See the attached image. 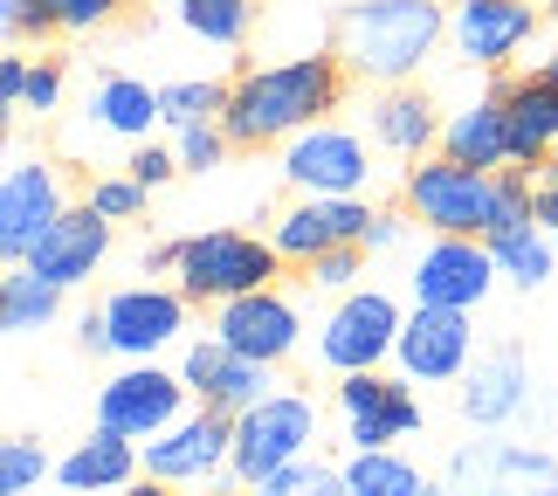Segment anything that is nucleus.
<instances>
[{
    "label": "nucleus",
    "mask_w": 558,
    "mask_h": 496,
    "mask_svg": "<svg viewBox=\"0 0 558 496\" xmlns=\"http://www.w3.org/2000/svg\"><path fill=\"white\" fill-rule=\"evenodd\" d=\"M338 97H345V62L304 49V56H283V62L234 76L228 104H221V132L234 145H283L325 111H338Z\"/></svg>",
    "instance_id": "obj_1"
},
{
    "label": "nucleus",
    "mask_w": 558,
    "mask_h": 496,
    "mask_svg": "<svg viewBox=\"0 0 558 496\" xmlns=\"http://www.w3.org/2000/svg\"><path fill=\"white\" fill-rule=\"evenodd\" d=\"M441 35L448 21L435 0H352L338 14V62L366 83H407Z\"/></svg>",
    "instance_id": "obj_2"
},
{
    "label": "nucleus",
    "mask_w": 558,
    "mask_h": 496,
    "mask_svg": "<svg viewBox=\"0 0 558 496\" xmlns=\"http://www.w3.org/2000/svg\"><path fill=\"white\" fill-rule=\"evenodd\" d=\"M400 193H407V214L435 234H483L489 242V228H497V172L462 166L448 153L407 166Z\"/></svg>",
    "instance_id": "obj_3"
},
{
    "label": "nucleus",
    "mask_w": 558,
    "mask_h": 496,
    "mask_svg": "<svg viewBox=\"0 0 558 496\" xmlns=\"http://www.w3.org/2000/svg\"><path fill=\"white\" fill-rule=\"evenodd\" d=\"M317 427H325L317 400L276 386L269 400H255L248 414H234V462H228V476L248 489V483L276 476L283 462H304L311 448H317Z\"/></svg>",
    "instance_id": "obj_4"
},
{
    "label": "nucleus",
    "mask_w": 558,
    "mask_h": 496,
    "mask_svg": "<svg viewBox=\"0 0 558 496\" xmlns=\"http://www.w3.org/2000/svg\"><path fill=\"white\" fill-rule=\"evenodd\" d=\"M276 269H283V255H276V242H263V234H242V228H207L193 234V242H180V290L193 297V304H228V297H248L276 283Z\"/></svg>",
    "instance_id": "obj_5"
},
{
    "label": "nucleus",
    "mask_w": 558,
    "mask_h": 496,
    "mask_svg": "<svg viewBox=\"0 0 558 496\" xmlns=\"http://www.w3.org/2000/svg\"><path fill=\"white\" fill-rule=\"evenodd\" d=\"M400 325H407V311L393 297L359 283L325 311V325H317V359H325L331 373H379V365L393 359V344H400Z\"/></svg>",
    "instance_id": "obj_6"
},
{
    "label": "nucleus",
    "mask_w": 558,
    "mask_h": 496,
    "mask_svg": "<svg viewBox=\"0 0 558 496\" xmlns=\"http://www.w3.org/2000/svg\"><path fill=\"white\" fill-rule=\"evenodd\" d=\"M441 483L456 496H558V456H545L531 441L483 435V441H462L448 456Z\"/></svg>",
    "instance_id": "obj_7"
},
{
    "label": "nucleus",
    "mask_w": 558,
    "mask_h": 496,
    "mask_svg": "<svg viewBox=\"0 0 558 496\" xmlns=\"http://www.w3.org/2000/svg\"><path fill=\"white\" fill-rule=\"evenodd\" d=\"M186 400H193L186 373H166L153 359H132L118 379L97 386V421L118 427V435H132V441H153L186 414Z\"/></svg>",
    "instance_id": "obj_8"
},
{
    "label": "nucleus",
    "mask_w": 558,
    "mask_h": 496,
    "mask_svg": "<svg viewBox=\"0 0 558 496\" xmlns=\"http://www.w3.org/2000/svg\"><path fill=\"white\" fill-rule=\"evenodd\" d=\"M373 201L366 193H296V201L269 221V242L283 263H311L325 249H345V242H366L373 228Z\"/></svg>",
    "instance_id": "obj_9"
},
{
    "label": "nucleus",
    "mask_w": 558,
    "mask_h": 496,
    "mask_svg": "<svg viewBox=\"0 0 558 496\" xmlns=\"http://www.w3.org/2000/svg\"><path fill=\"white\" fill-rule=\"evenodd\" d=\"M504 283L497 249L483 234H435L414 255V304H448V311H476L489 290Z\"/></svg>",
    "instance_id": "obj_10"
},
{
    "label": "nucleus",
    "mask_w": 558,
    "mask_h": 496,
    "mask_svg": "<svg viewBox=\"0 0 558 496\" xmlns=\"http://www.w3.org/2000/svg\"><path fill=\"white\" fill-rule=\"evenodd\" d=\"M469 359H476V325H469V311H448V304H414L407 311L400 344H393L400 379L448 386V379L469 373Z\"/></svg>",
    "instance_id": "obj_11"
},
{
    "label": "nucleus",
    "mask_w": 558,
    "mask_h": 496,
    "mask_svg": "<svg viewBox=\"0 0 558 496\" xmlns=\"http://www.w3.org/2000/svg\"><path fill=\"white\" fill-rule=\"evenodd\" d=\"M228 462H234V414H221V407H193L166 435L145 441V476L159 483H221Z\"/></svg>",
    "instance_id": "obj_12"
},
{
    "label": "nucleus",
    "mask_w": 558,
    "mask_h": 496,
    "mask_svg": "<svg viewBox=\"0 0 558 496\" xmlns=\"http://www.w3.org/2000/svg\"><path fill=\"white\" fill-rule=\"evenodd\" d=\"M62 214H70L62 172L49 159H8V172H0V255H8V263H28L35 242Z\"/></svg>",
    "instance_id": "obj_13"
},
{
    "label": "nucleus",
    "mask_w": 558,
    "mask_h": 496,
    "mask_svg": "<svg viewBox=\"0 0 558 496\" xmlns=\"http://www.w3.org/2000/svg\"><path fill=\"white\" fill-rule=\"evenodd\" d=\"M338 421H345V441H352V448H393V441H407V435H421L414 379L338 373Z\"/></svg>",
    "instance_id": "obj_14"
},
{
    "label": "nucleus",
    "mask_w": 558,
    "mask_h": 496,
    "mask_svg": "<svg viewBox=\"0 0 558 496\" xmlns=\"http://www.w3.org/2000/svg\"><path fill=\"white\" fill-rule=\"evenodd\" d=\"M283 180L296 193H366L373 186V159L366 138L345 124H304L296 138H283Z\"/></svg>",
    "instance_id": "obj_15"
},
{
    "label": "nucleus",
    "mask_w": 558,
    "mask_h": 496,
    "mask_svg": "<svg viewBox=\"0 0 558 496\" xmlns=\"http://www.w3.org/2000/svg\"><path fill=\"white\" fill-rule=\"evenodd\" d=\"M186 304H193L186 290H159V283H132V290L104 297L97 304L104 344H111L118 359H153L186 331Z\"/></svg>",
    "instance_id": "obj_16"
},
{
    "label": "nucleus",
    "mask_w": 558,
    "mask_h": 496,
    "mask_svg": "<svg viewBox=\"0 0 558 496\" xmlns=\"http://www.w3.org/2000/svg\"><path fill=\"white\" fill-rule=\"evenodd\" d=\"M456 407L476 435H504L531 414V365L518 344H497V352L469 359V373L456 379Z\"/></svg>",
    "instance_id": "obj_17"
},
{
    "label": "nucleus",
    "mask_w": 558,
    "mask_h": 496,
    "mask_svg": "<svg viewBox=\"0 0 558 496\" xmlns=\"http://www.w3.org/2000/svg\"><path fill=\"white\" fill-rule=\"evenodd\" d=\"M180 373H186V386H193V400H201V407H221V414H248L255 400H269V394H276V365L248 359V352H234L228 338H201V344H186Z\"/></svg>",
    "instance_id": "obj_18"
},
{
    "label": "nucleus",
    "mask_w": 558,
    "mask_h": 496,
    "mask_svg": "<svg viewBox=\"0 0 558 496\" xmlns=\"http://www.w3.org/2000/svg\"><path fill=\"white\" fill-rule=\"evenodd\" d=\"M214 338H228L234 352L263 359V365H283L296 352V338H304V317L296 304L276 283L248 290V297H228V304H214Z\"/></svg>",
    "instance_id": "obj_19"
},
{
    "label": "nucleus",
    "mask_w": 558,
    "mask_h": 496,
    "mask_svg": "<svg viewBox=\"0 0 558 496\" xmlns=\"http://www.w3.org/2000/svg\"><path fill=\"white\" fill-rule=\"evenodd\" d=\"M531 28H538L531 0H456V21H448L456 56L476 62V70H504V62L531 41Z\"/></svg>",
    "instance_id": "obj_20"
},
{
    "label": "nucleus",
    "mask_w": 558,
    "mask_h": 496,
    "mask_svg": "<svg viewBox=\"0 0 558 496\" xmlns=\"http://www.w3.org/2000/svg\"><path fill=\"white\" fill-rule=\"evenodd\" d=\"M104 255H111V221H104V214H97L90 201H83V207H70V214H62V221H56V228L35 242L28 269L70 290V283H90Z\"/></svg>",
    "instance_id": "obj_21"
},
{
    "label": "nucleus",
    "mask_w": 558,
    "mask_h": 496,
    "mask_svg": "<svg viewBox=\"0 0 558 496\" xmlns=\"http://www.w3.org/2000/svg\"><path fill=\"white\" fill-rule=\"evenodd\" d=\"M497 97H504V111H510V145H518V166L538 172L558 153V76L551 70L504 76Z\"/></svg>",
    "instance_id": "obj_22"
},
{
    "label": "nucleus",
    "mask_w": 558,
    "mask_h": 496,
    "mask_svg": "<svg viewBox=\"0 0 558 496\" xmlns=\"http://www.w3.org/2000/svg\"><path fill=\"white\" fill-rule=\"evenodd\" d=\"M441 153H448V159H462V166H483V172L518 166L504 97L489 90V97H476V104H462V111H448V124H441Z\"/></svg>",
    "instance_id": "obj_23"
},
{
    "label": "nucleus",
    "mask_w": 558,
    "mask_h": 496,
    "mask_svg": "<svg viewBox=\"0 0 558 496\" xmlns=\"http://www.w3.org/2000/svg\"><path fill=\"white\" fill-rule=\"evenodd\" d=\"M138 448L145 441H132V435H118V427H90V441H76L70 456L56 462V483L70 489V496H90V489H124V483H138Z\"/></svg>",
    "instance_id": "obj_24"
},
{
    "label": "nucleus",
    "mask_w": 558,
    "mask_h": 496,
    "mask_svg": "<svg viewBox=\"0 0 558 496\" xmlns=\"http://www.w3.org/2000/svg\"><path fill=\"white\" fill-rule=\"evenodd\" d=\"M441 124L448 118H435L427 90H407V83H386V97L373 104V138L386 145V153H400V159L441 153Z\"/></svg>",
    "instance_id": "obj_25"
},
{
    "label": "nucleus",
    "mask_w": 558,
    "mask_h": 496,
    "mask_svg": "<svg viewBox=\"0 0 558 496\" xmlns=\"http://www.w3.org/2000/svg\"><path fill=\"white\" fill-rule=\"evenodd\" d=\"M90 124H97V132H111V138L145 145V138H153V124H166L159 90H153V83H138V76H104L97 97H90Z\"/></svg>",
    "instance_id": "obj_26"
},
{
    "label": "nucleus",
    "mask_w": 558,
    "mask_h": 496,
    "mask_svg": "<svg viewBox=\"0 0 558 496\" xmlns=\"http://www.w3.org/2000/svg\"><path fill=\"white\" fill-rule=\"evenodd\" d=\"M56 311H62V283L35 276L28 263H8V276H0V325H8V338L56 325Z\"/></svg>",
    "instance_id": "obj_27"
},
{
    "label": "nucleus",
    "mask_w": 558,
    "mask_h": 496,
    "mask_svg": "<svg viewBox=\"0 0 558 496\" xmlns=\"http://www.w3.org/2000/svg\"><path fill=\"white\" fill-rule=\"evenodd\" d=\"M497 269H504V283H518V290H538L551 283V269H558V234L538 228V221H524V228H510L497 234Z\"/></svg>",
    "instance_id": "obj_28"
},
{
    "label": "nucleus",
    "mask_w": 558,
    "mask_h": 496,
    "mask_svg": "<svg viewBox=\"0 0 558 496\" xmlns=\"http://www.w3.org/2000/svg\"><path fill=\"white\" fill-rule=\"evenodd\" d=\"M345 489H352V496H421L427 476L400 456V448H352Z\"/></svg>",
    "instance_id": "obj_29"
},
{
    "label": "nucleus",
    "mask_w": 558,
    "mask_h": 496,
    "mask_svg": "<svg viewBox=\"0 0 558 496\" xmlns=\"http://www.w3.org/2000/svg\"><path fill=\"white\" fill-rule=\"evenodd\" d=\"M173 8H180V28L193 41H214V49L248 41V21H255V0H173Z\"/></svg>",
    "instance_id": "obj_30"
},
{
    "label": "nucleus",
    "mask_w": 558,
    "mask_h": 496,
    "mask_svg": "<svg viewBox=\"0 0 558 496\" xmlns=\"http://www.w3.org/2000/svg\"><path fill=\"white\" fill-rule=\"evenodd\" d=\"M221 104H228V83H214V76H186V83H159V111L166 124H207V118H221Z\"/></svg>",
    "instance_id": "obj_31"
},
{
    "label": "nucleus",
    "mask_w": 558,
    "mask_h": 496,
    "mask_svg": "<svg viewBox=\"0 0 558 496\" xmlns=\"http://www.w3.org/2000/svg\"><path fill=\"white\" fill-rule=\"evenodd\" d=\"M41 476H49V456H41L35 435H8V441H0V496H28Z\"/></svg>",
    "instance_id": "obj_32"
},
{
    "label": "nucleus",
    "mask_w": 558,
    "mask_h": 496,
    "mask_svg": "<svg viewBox=\"0 0 558 496\" xmlns=\"http://www.w3.org/2000/svg\"><path fill=\"white\" fill-rule=\"evenodd\" d=\"M366 242H345V249H325V255H311V283L317 290H331V297H345V290H359V276H366Z\"/></svg>",
    "instance_id": "obj_33"
},
{
    "label": "nucleus",
    "mask_w": 558,
    "mask_h": 496,
    "mask_svg": "<svg viewBox=\"0 0 558 496\" xmlns=\"http://www.w3.org/2000/svg\"><path fill=\"white\" fill-rule=\"evenodd\" d=\"M228 145H234V138L221 132V118H207V124H180V132H173V153H180L186 172H214Z\"/></svg>",
    "instance_id": "obj_34"
},
{
    "label": "nucleus",
    "mask_w": 558,
    "mask_h": 496,
    "mask_svg": "<svg viewBox=\"0 0 558 496\" xmlns=\"http://www.w3.org/2000/svg\"><path fill=\"white\" fill-rule=\"evenodd\" d=\"M90 207L104 221H132V214H145V186L132 172H104V180H90Z\"/></svg>",
    "instance_id": "obj_35"
},
{
    "label": "nucleus",
    "mask_w": 558,
    "mask_h": 496,
    "mask_svg": "<svg viewBox=\"0 0 558 496\" xmlns=\"http://www.w3.org/2000/svg\"><path fill=\"white\" fill-rule=\"evenodd\" d=\"M0 28H8V41H41L56 35V8L49 0H0Z\"/></svg>",
    "instance_id": "obj_36"
},
{
    "label": "nucleus",
    "mask_w": 558,
    "mask_h": 496,
    "mask_svg": "<svg viewBox=\"0 0 558 496\" xmlns=\"http://www.w3.org/2000/svg\"><path fill=\"white\" fill-rule=\"evenodd\" d=\"M49 8H56L62 35H90V28H104V21H118L124 0H49Z\"/></svg>",
    "instance_id": "obj_37"
},
{
    "label": "nucleus",
    "mask_w": 558,
    "mask_h": 496,
    "mask_svg": "<svg viewBox=\"0 0 558 496\" xmlns=\"http://www.w3.org/2000/svg\"><path fill=\"white\" fill-rule=\"evenodd\" d=\"M124 172H132V180H138L145 193H153V186H166V180H173V172H186V166H180V153H166V145H153V138H145V145H132V159H124Z\"/></svg>",
    "instance_id": "obj_38"
},
{
    "label": "nucleus",
    "mask_w": 558,
    "mask_h": 496,
    "mask_svg": "<svg viewBox=\"0 0 558 496\" xmlns=\"http://www.w3.org/2000/svg\"><path fill=\"white\" fill-rule=\"evenodd\" d=\"M62 104V62H35L28 70V104L21 111H56Z\"/></svg>",
    "instance_id": "obj_39"
},
{
    "label": "nucleus",
    "mask_w": 558,
    "mask_h": 496,
    "mask_svg": "<svg viewBox=\"0 0 558 496\" xmlns=\"http://www.w3.org/2000/svg\"><path fill=\"white\" fill-rule=\"evenodd\" d=\"M531 221L558 234V153L538 166V193H531Z\"/></svg>",
    "instance_id": "obj_40"
},
{
    "label": "nucleus",
    "mask_w": 558,
    "mask_h": 496,
    "mask_svg": "<svg viewBox=\"0 0 558 496\" xmlns=\"http://www.w3.org/2000/svg\"><path fill=\"white\" fill-rule=\"evenodd\" d=\"M28 70H35L28 56H0V104H8V111L28 104Z\"/></svg>",
    "instance_id": "obj_41"
},
{
    "label": "nucleus",
    "mask_w": 558,
    "mask_h": 496,
    "mask_svg": "<svg viewBox=\"0 0 558 496\" xmlns=\"http://www.w3.org/2000/svg\"><path fill=\"white\" fill-rule=\"evenodd\" d=\"M304 476H311V456L304 462H283L276 476H263V483H248V496H304Z\"/></svg>",
    "instance_id": "obj_42"
},
{
    "label": "nucleus",
    "mask_w": 558,
    "mask_h": 496,
    "mask_svg": "<svg viewBox=\"0 0 558 496\" xmlns=\"http://www.w3.org/2000/svg\"><path fill=\"white\" fill-rule=\"evenodd\" d=\"M407 221H414V214H393V207H379V214H373V228H366V249H400Z\"/></svg>",
    "instance_id": "obj_43"
},
{
    "label": "nucleus",
    "mask_w": 558,
    "mask_h": 496,
    "mask_svg": "<svg viewBox=\"0 0 558 496\" xmlns=\"http://www.w3.org/2000/svg\"><path fill=\"white\" fill-rule=\"evenodd\" d=\"M304 496H352V489H345V469H331V462H317V456H311V476H304Z\"/></svg>",
    "instance_id": "obj_44"
},
{
    "label": "nucleus",
    "mask_w": 558,
    "mask_h": 496,
    "mask_svg": "<svg viewBox=\"0 0 558 496\" xmlns=\"http://www.w3.org/2000/svg\"><path fill=\"white\" fill-rule=\"evenodd\" d=\"M76 338H83V352H111V344H104V317H97V311H83Z\"/></svg>",
    "instance_id": "obj_45"
},
{
    "label": "nucleus",
    "mask_w": 558,
    "mask_h": 496,
    "mask_svg": "<svg viewBox=\"0 0 558 496\" xmlns=\"http://www.w3.org/2000/svg\"><path fill=\"white\" fill-rule=\"evenodd\" d=\"M124 496H173V483H159V476H138V483H124Z\"/></svg>",
    "instance_id": "obj_46"
},
{
    "label": "nucleus",
    "mask_w": 558,
    "mask_h": 496,
    "mask_svg": "<svg viewBox=\"0 0 558 496\" xmlns=\"http://www.w3.org/2000/svg\"><path fill=\"white\" fill-rule=\"evenodd\" d=\"M421 496H456V489H448V483H427V489H421Z\"/></svg>",
    "instance_id": "obj_47"
},
{
    "label": "nucleus",
    "mask_w": 558,
    "mask_h": 496,
    "mask_svg": "<svg viewBox=\"0 0 558 496\" xmlns=\"http://www.w3.org/2000/svg\"><path fill=\"white\" fill-rule=\"evenodd\" d=\"M538 70H551V76H558V56H551V62H538Z\"/></svg>",
    "instance_id": "obj_48"
},
{
    "label": "nucleus",
    "mask_w": 558,
    "mask_h": 496,
    "mask_svg": "<svg viewBox=\"0 0 558 496\" xmlns=\"http://www.w3.org/2000/svg\"><path fill=\"white\" fill-rule=\"evenodd\" d=\"M551 21H558V0H551Z\"/></svg>",
    "instance_id": "obj_49"
}]
</instances>
